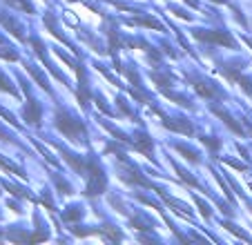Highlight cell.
I'll list each match as a JSON object with an SVG mask.
<instances>
[{
  "label": "cell",
  "instance_id": "6da1fadb",
  "mask_svg": "<svg viewBox=\"0 0 252 245\" xmlns=\"http://www.w3.org/2000/svg\"><path fill=\"white\" fill-rule=\"evenodd\" d=\"M56 127L61 129L67 138H74L76 143H81V138L85 136V125H83L81 121H76L74 116L65 114L63 109L58 112V116H56Z\"/></svg>",
  "mask_w": 252,
  "mask_h": 245
},
{
  "label": "cell",
  "instance_id": "7a4b0ae2",
  "mask_svg": "<svg viewBox=\"0 0 252 245\" xmlns=\"http://www.w3.org/2000/svg\"><path fill=\"white\" fill-rule=\"evenodd\" d=\"M194 36L199 38V40H205V43H217V45L232 47V49L237 47V40L225 31H208V29H199V31H194Z\"/></svg>",
  "mask_w": 252,
  "mask_h": 245
},
{
  "label": "cell",
  "instance_id": "3957f363",
  "mask_svg": "<svg viewBox=\"0 0 252 245\" xmlns=\"http://www.w3.org/2000/svg\"><path fill=\"white\" fill-rule=\"evenodd\" d=\"M212 112H214V114H217V116H219V118H221V121H223V122H225V125H228V127H230V129H232V132H234V134H239V136H241V134H243V129H241V127H239V125H237V121H234V118H232V116H230V114H228V112H225V109H223V107H217V105H212Z\"/></svg>",
  "mask_w": 252,
  "mask_h": 245
},
{
  "label": "cell",
  "instance_id": "277c9868",
  "mask_svg": "<svg viewBox=\"0 0 252 245\" xmlns=\"http://www.w3.org/2000/svg\"><path fill=\"white\" fill-rule=\"evenodd\" d=\"M25 121L32 125H40V105L36 100H29L25 107Z\"/></svg>",
  "mask_w": 252,
  "mask_h": 245
},
{
  "label": "cell",
  "instance_id": "5b68a950",
  "mask_svg": "<svg viewBox=\"0 0 252 245\" xmlns=\"http://www.w3.org/2000/svg\"><path fill=\"white\" fill-rule=\"evenodd\" d=\"M163 125H165L167 129H172V132H179V134H186V136H192L194 134V129H192V125L188 121H163Z\"/></svg>",
  "mask_w": 252,
  "mask_h": 245
},
{
  "label": "cell",
  "instance_id": "8992f818",
  "mask_svg": "<svg viewBox=\"0 0 252 245\" xmlns=\"http://www.w3.org/2000/svg\"><path fill=\"white\" fill-rule=\"evenodd\" d=\"M138 141L134 143V147H136L138 152H145V156H150L152 158V138L148 136V134H138Z\"/></svg>",
  "mask_w": 252,
  "mask_h": 245
},
{
  "label": "cell",
  "instance_id": "52a82bcc",
  "mask_svg": "<svg viewBox=\"0 0 252 245\" xmlns=\"http://www.w3.org/2000/svg\"><path fill=\"white\" fill-rule=\"evenodd\" d=\"M194 90H196V94H201V96H214V85H210V83H205V80H196L194 83Z\"/></svg>",
  "mask_w": 252,
  "mask_h": 245
},
{
  "label": "cell",
  "instance_id": "ba28073f",
  "mask_svg": "<svg viewBox=\"0 0 252 245\" xmlns=\"http://www.w3.org/2000/svg\"><path fill=\"white\" fill-rule=\"evenodd\" d=\"M174 150L179 152V154H183V156H186V158L190 160V163H199V154H196L194 150H190V147H188V145H183V143H181V145H174Z\"/></svg>",
  "mask_w": 252,
  "mask_h": 245
},
{
  "label": "cell",
  "instance_id": "9c48e42d",
  "mask_svg": "<svg viewBox=\"0 0 252 245\" xmlns=\"http://www.w3.org/2000/svg\"><path fill=\"white\" fill-rule=\"evenodd\" d=\"M0 23L5 25V27L9 29V31L14 33L16 38H20V40H23V38H25V36H23V31H20V27H18V25H16V23H14V20H11V18H7V16H0Z\"/></svg>",
  "mask_w": 252,
  "mask_h": 245
},
{
  "label": "cell",
  "instance_id": "30bf717a",
  "mask_svg": "<svg viewBox=\"0 0 252 245\" xmlns=\"http://www.w3.org/2000/svg\"><path fill=\"white\" fill-rule=\"evenodd\" d=\"M138 25H143V27H152V29H158V31H165V27H163V23H158V20L150 18V16H143V18H136Z\"/></svg>",
  "mask_w": 252,
  "mask_h": 245
},
{
  "label": "cell",
  "instance_id": "8fae6325",
  "mask_svg": "<svg viewBox=\"0 0 252 245\" xmlns=\"http://www.w3.org/2000/svg\"><path fill=\"white\" fill-rule=\"evenodd\" d=\"M27 69H29V74H32L33 78H36V80L40 83V87H43L45 92H49V83H47V78H45V76L40 74V69H36V67H27Z\"/></svg>",
  "mask_w": 252,
  "mask_h": 245
},
{
  "label": "cell",
  "instance_id": "7c38bea8",
  "mask_svg": "<svg viewBox=\"0 0 252 245\" xmlns=\"http://www.w3.org/2000/svg\"><path fill=\"white\" fill-rule=\"evenodd\" d=\"M0 90H2V92H7V94H11V96H18V92H16V87H11V83L5 78V74H0Z\"/></svg>",
  "mask_w": 252,
  "mask_h": 245
},
{
  "label": "cell",
  "instance_id": "4fadbf2b",
  "mask_svg": "<svg viewBox=\"0 0 252 245\" xmlns=\"http://www.w3.org/2000/svg\"><path fill=\"white\" fill-rule=\"evenodd\" d=\"M81 216H83V212L78 208H67V212L63 214V218H65L67 223H69V221H78Z\"/></svg>",
  "mask_w": 252,
  "mask_h": 245
},
{
  "label": "cell",
  "instance_id": "5bb4252c",
  "mask_svg": "<svg viewBox=\"0 0 252 245\" xmlns=\"http://www.w3.org/2000/svg\"><path fill=\"white\" fill-rule=\"evenodd\" d=\"M174 170H176V174H179V176H181V179H183V181H186V183H190V185H192V187H199V183H196V181H194V179H192V176H190V174H188V172H186V170H181V167H179V165H174Z\"/></svg>",
  "mask_w": 252,
  "mask_h": 245
},
{
  "label": "cell",
  "instance_id": "9a60e30c",
  "mask_svg": "<svg viewBox=\"0 0 252 245\" xmlns=\"http://www.w3.org/2000/svg\"><path fill=\"white\" fill-rule=\"evenodd\" d=\"M152 78H154V83H158V87H170L172 85V78L167 74H152Z\"/></svg>",
  "mask_w": 252,
  "mask_h": 245
},
{
  "label": "cell",
  "instance_id": "2e32d148",
  "mask_svg": "<svg viewBox=\"0 0 252 245\" xmlns=\"http://www.w3.org/2000/svg\"><path fill=\"white\" fill-rule=\"evenodd\" d=\"M0 58H5V61H18V54L7 47H0Z\"/></svg>",
  "mask_w": 252,
  "mask_h": 245
},
{
  "label": "cell",
  "instance_id": "e0dca14e",
  "mask_svg": "<svg viewBox=\"0 0 252 245\" xmlns=\"http://www.w3.org/2000/svg\"><path fill=\"white\" fill-rule=\"evenodd\" d=\"M56 185H58V189H61V194H69L71 192V187L63 179H56Z\"/></svg>",
  "mask_w": 252,
  "mask_h": 245
},
{
  "label": "cell",
  "instance_id": "ac0fdd59",
  "mask_svg": "<svg viewBox=\"0 0 252 245\" xmlns=\"http://www.w3.org/2000/svg\"><path fill=\"white\" fill-rule=\"evenodd\" d=\"M105 234L110 236V239H114V241H121V234H119V232H116L112 225H107V227H105Z\"/></svg>",
  "mask_w": 252,
  "mask_h": 245
},
{
  "label": "cell",
  "instance_id": "d6986e66",
  "mask_svg": "<svg viewBox=\"0 0 252 245\" xmlns=\"http://www.w3.org/2000/svg\"><path fill=\"white\" fill-rule=\"evenodd\" d=\"M223 225H225V227H228V230H230V232H234V234H237V236H241V239H248V234H243V232H241V230H239V227H237V225H232V223H223Z\"/></svg>",
  "mask_w": 252,
  "mask_h": 245
},
{
  "label": "cell",
  "instance_id": "ffe728a7",
  "mask_svg": "<svg viewBox=\"0 0 252 245\" xmlns=\"http://www.w3.org/2000/svg\"><path fill=\"white\" fill-rule=\"evenodd\" d=\"M132 225L136 227V230H150V225L148 223H143L141 218H132Z\"/></svg>",
  "mask_w": 252,
  "mask_h": 245
},
{
  "label": "cell",
  "instance_id": "44dd1931",
  "mask_svg": "<svg viewBox=\"0 0 252 245\" xmlns=\"http://www.w3.org/2000/svg\"><path fill=\"white\" fill-rule=\"evenodd\" d=\"M196 203H199V208H201V214H203L205 218H210V210H208V205H205L201 198H196Z\"/></svg>",
  "mask_w": 252,
  "mask_h": 245
},
{
  "label": "cell",
  "instance_id": "7402d4cb",
  "mask_svg": "<svg viewBox=\"0 0 252 245\" xmlns=\"http://www.w3.org/2000/svg\"><path fill=\"white\" fill-rule=\"evenodd\" d=\"M203 143L208 147H212V150H219L221 147V141H212V138H203Z\"/></svg>",
  "mask_w": 252,
  "mask_h": 245
},
{
  "label": "cell",
  "instance_id": "603a6c76",
  "mask_svg": "<svg viewBox=\"0 0 252 245\" xmlns=\"http://www.w3.org/2000/svg\"><path fill=\"white\" fill-rule=\"evenodd\" d=\"M0 116H5V118H7V121H9V122H11V125H18V122H16V121H14V116H11V114H9V112H5V109H0Z\"/></svg>",
  "mask_w": 252,
  "mask_h": 245
},
{
  "label": "cell",
  "instance_id": "cb8c5ba5",
  "mask_svg": "<svg viewBox=\"0 0 252 245\" xmlns=\"http://www.w3.org/2000/svg\"><path fill=\"white\" fill-rule=\"evenodd\" d=\"M228 165H232V167H237V170H246V165L243 163H239V160H225Z\"/></svg>",
  "mask_w": 252,
  "mask_h": 245
},
{
  "label": "cell",
  "instance_id": "d4e9b609",
  "mask_svg": "<svg viewBox=\"0 0 252 245\" xmlns=\"http://www.w3.org/2000/svg\"><path fill=\"white\" fill-rule=\"evenodd\" d=\"M186 2H188L190 7H194V9H196V0H186Z\"/></svg>",
  "mask_w": 252,
  "mask_h": 245
},
{
  "label": "cell",
  "instance_id": "484cf974",
  "mask_svg": "<svg viewBox=\"0 0 252 245\" xmlns=\"http://www.w3.org/2000/svg\"><path fill=\"white\" fill-rule=\"evenodd\" d=\"M246 43H248V45H250V47H252V40H250V38H246Z\"/></svg>",
  "mask_w": 252,
  "mask_h": 245
},
{
  "label": "cell",
  "instance_id": "4316f807",
  "mask_svg": "<svg viewBox=\"0 0 252 245\" xmlns=\"http://www.w3.org/2000/svg\"><path fill=\"white\" fill-rule=\"evenodd\" d=\"M217 2H225V0H217Z\"/></svg>",
  "mask_w": 252,
  "mask_h": 245
}]
</instances>
